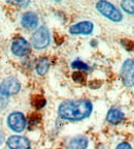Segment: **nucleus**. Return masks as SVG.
Listing matches in <instances>:
<instances>
[{
  "label": "nucleus",
  "mask_w": 134,
  "mask_h": 149,
  "mask_svg": "<svg viewBox=\"0 0 134 149\" xmlns=\"http://www.w3.org/2000/svg\"><path fill=\"white\" fill-rule=\"evenodd\" d=\"M93 106L90 100H65L59 106L58 114L64 120L79 121L91 115Z\"/></svg>",
  "instance_id": "obj_1"
},
{
  "label": "nucleus",
  "mask_w": 134,
  "mask_h": 149,
  "mask_svg": "<svg viewBox=\"0 0 134 149\" xmlns=\"http://www.w3.org/2000/svg\"><path fill=\"white\" fill-rule=\"evenodd\" d=\"M96 8L97 10L104 16L105 18H107L108 20L113 22H120L122 21L123 15L120 12V9H118L113 4H111V2L107 1H98L96 3Z\"/></svg>",
  "instance_id": "obj_2"
},
{
  "label": "nucleus",
  "mask_w": 134,
  "mask_h": 149,
  "mask_svg": "<svg viewBox=\"0 0 134 149\" xmlns=\"http://www.w3.org/2000/svg\"><path fill=\"white\" fill-rule=\"evenodd\" d=\"M31 40H32L33 47H34L35 49L41 50L46 48L50 44V32L48 30V28L46 27L38 28L33 33L32 37H31Z\"/></svg>",
  "instance_id": "obj_3"
},
{
  "label": "nucleus",
  "mask_w": 134,
  "mask_h": 149,
  "mask_svg": "<svg viewBox=\"0 0 134 149\" xmlns=\"http://www.w3.org/2000/svg\"><path fill=\"white\" fill-rule=\"evenodd\" d=\"M121 79L126 87L134 86V60L127 59L121 68Z\"/></svg>",
  "instance_id": "obj_4"
},
{
  "label": "nucleus",
  "mask_w": 134,
  "mask_h": 149,
  "mask_svg": "<svg viewBox=\"0 0 134 149\" xmlns=\"http://www.w3.org/2000/svg\"><path fill=\"white\" fill-rule=\"evenodd\" d=\"M7 124L14 132L21 133L26 127V118L20 112H14L7 118Z\"/></svg>",
  "instance_id": "obj_5"
},
{
  "label": "nucleus",
  "mask_w": 134,
  "mask_h": 149,
  "mask_svg": "<svg viewBox=\"0 0 134 149\" xmlns=\"http://www.w3.org/2000/svg\"><path fill=\"white\" fill-rule=\"evenodd\" d=\"M0 89L6 94L7 96H10L12 94H16L21 89V83L18 79L14 77H9L4 79L0 84Z\"/></svg>",
  "instance_id": "obj_6"
},
{
  "label": "nucleus",
  "mask_w": 134,
  "mask_h": 149,
  "mask_svg": "<svg viewBox=\"0 0 134 149\" xmlns=\"http://www.w3.org/2000/svg\"><path fill=\"white\" fill-rule=\"evenodd\" d=\"M30 51V45L25 38L19 37L12 42V52L18 57H23L26 56Z\"/></svg>",
  "instance_id": "obj_7"
},
{
  "label": "nucleus",
  "mask_w": 134,
  "mask_h": 149,
  "mask_svg": "<svg viewBox=\"0 0 134 149\" xmlns=\"http://www.w3.org/2000/svg\"><path fill=\"white\" fill-rule=\"evenodd\" d=\"M94 29V25H93L92 22L90 21H83L79 22V23H76L74 25H72L69 28V32L73 35H88L91 34Z\"/></svg>",
  "instance_id": "obj_8"
},
{
  "label": "nucleus",
  "mask_w": 134,
  "mask_h": 149,
  "mask_svg": "<svg viewBox=\"0 0 134 149\" xmlns=\"http://www.w3.org/2000/svg\"><path fill=\"white\" fill-rule=\"evenodd\" d=\"M9 149H30V141L22 136H12L7 140Z\"/></svg>",
  "instance_id": "obj_9"
},
{
  "label": "nucleus",
  "mask_w": 134,
  "mask_h": 149,
  "mask_svg": "<svg viewBox=\"0 0 134 149\" xmlns=\"http://www.w3.org/2000/svg\"><path fill=\"white\" fill-rule=\"evenodd\" d=\"M21 24L25 29H28V30L34 29L38 25V17H37L36 14H34L32 12L25 13L22 16Z\"/></svg>",
  "instance_id": "obj_10"
},
{
  "label": "nucleus",
  "mask_w": 134,
  "mask_h": 149,
  "mask_svg": "<svg viewBox=\"0 0 134 149\" xmlns=\"http://www.w3.org/2000/svg\"><path fill=\"white\" fill-rule=\"evenodd\" d=\"M124 117H125V115L120 109L111 108L106 115V121L108 123L113 124V125H116V124H119L122 122Z\"/></svg>",
  "instance_id": "obj_11"
},
{
  "label": "nucleus",
  "mask_w": 134,
  "mask_h": 149,
  "mask_svg": "<svg viewBox=\"0 0 134 149\" xmlns=\"http://www.w3.org/2000/svg\"><path fill=\"white\" fill-rule=\"evenodd\" d=\"M89 145V140L84 136H77L72 138L68 143L69 149H87Z\"/></svg>",
  "instance_id": "obj_12"
},
{
  "label": "nucleus",
  "mask_w": 134,
  "mask_h": 149,
  "mask_svg": "<svg viewBox=\"0 0 134 149\" xmlns=\"http://www.w3.org/2000/svg\"><path fill=\"white\" fill-rule=\"evenodd\" d=\"M49 68H50V62L48 60V58L42 57V58H40L38 60V62L36 64V72L40 76H44V74H46L48 72Z\"/></svg>",
  "instance_id": "obj_13"
},
{
  "label": "nucleus",
  "mask_w": 134,
  "mask_h": 149,
  "mask_svg": "<svg viewBox=\"0 0 134 149\" xmlns=\"http://www.w3.org/2000/svg\"><path fill=\"white\" fill-rule=\"evenodd\" d=\"M121 6H122L123 10L134 16V0H125L121 3Z\"/></svg>",
  "instance_id": "obj_14"
},
{
  "label": "nucleus",
  "mask_w": 134,
  "mask_h": 149,
  "mask_svg": "<svg viewBox=\"0 0 134 149\" xmlns=\"http://www.w3.org/2000/svg\"><path fill=\"white\" fill-rule=\"evenodd\" d=\"M32 105L34 106L36 109H41V108L44 107V105H46V100H44L42 96L37 95L32 100Z\"/></svg>",
  "instance_id": "obj_15"
},
{
  "label": "nucleus",
  "mask_w": 134,
  "mask_h": 149,
  "mask_svg": "<svg viewBox=\"0 0 134 149\" xmlns=\"http://www.w3.org/2000/svg\"><path fill=\"white\" fill-rule=\"evenodd\" d=\"M71 66L72 68H77V70H88L89 66L88 64H86L85 62H83L82 60H79V59H76V60H74L73 62L71 63Z\"/></svg>",
  "instance_id": "obj_16"
},
{
  "label": "nucleus",
  "mask_w": 134,
  "mask_h": 149,
  "mask_svg": "<svg viewBox=\"0 0 134 149\" xmlns=\"http://www.w3.org/2000/svg\"><path fill=\"white\" fill-rule=\"evenodd\" d=\"M8 104V96L0 89V109L5 108Z\"/></svg>",
  "instance_id": "obj_17"
},
{
  "label": "nucleus",
  "mask_w": 134,
  "mask_h": 149,
  "mask_svg": "<svg viewBox=\"0 0 134 149\" xmlns=\"http://www.w3.org/2000/svg\"><path fill=\"white\" fill-rule=\"evenodd\" d=\"M72 79L75 82H77V83H82V82L85 81V77H84V74L82 72H74L73 76H72Z\"/></svg>",
  "instance_id": "obj_18"
},
{
  "label": "nucleus",
  "mask_w": 134,
  "mask_h": 149,
  "mask_svg": "<svg viewBox=\"0 0 134 149\" xmlns=\"http://www.w3.org/2000/svg\"><path fill=\"white\" fill-rule=\"evenodd\" d=\"M116 149H132V146L127 142H122L116 147Z\"/></svg>",
  "instance_id": "obj_19"
},
{
  "label": "nucleus",
  "mask_w": 134,
  "mask_h": 149,
  "mask_svg": "<svg viewBox=\"0 0 134 149\" xmlns=\"http://www.w3.org/2000/svg\"><path fill=\"white\" fill-rule=\"evenodd\" d=\"M3 140H4V138H3L2 133L0 132V145H1V144H2V143H3Z\"/></svg>",
  "instance_id": "obj_20"
}]
</instances>
